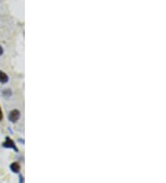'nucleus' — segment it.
<instances>
[{
	"label": "nucleus",
	"mask_w": 166,
	"mask_h": 183,
	"mask_svg": "<svg viewBox=\"0 0 166 183\" xmlns=\"http://www.w3.org/2000/svg\"><path fill=\"white\" fill-rule=\"evenodd\" d=\"M20 112L17 109H14V110L10 111L9 114V119L13 123L16 122V121H18L20 119Z\"/></svg>",
	"instance_id": "f257e3e1"
},
{
	"label": "nucleus",
	"mask_w": 166,
	"mask_h": 183,
	"mask_svg": "<svg viewBox=\"0 0 166 183\" xmlns=\"http://www.w3.org/2000/svg\"><path fill=\"white\" fill-rule=\"evenodd\" d=\"M3 147H5V148H9V149H14L16 152H18V148H17V146H16V144H15V142L9 138V137H7L6 138V140H5V141L3 142Z\"/></svg>",
	"instance_id": "f03ea898"
},
{
	"label": "nucleus",
	"mask_w": 166,
	"mask_h": 183,
	"mask_svg": "<svg viewBox=\"0 0 166 183\" xmlns=\"http://www.w3.org/2000/svg\"><path fill=\"white\" fill-rule=\"evenodd\" d=\"M9 82V76L4 71L0 70V83H7Z\"/></svg>",
	"instance_id": "7ed1b4c3"
},
{
	"label": "nucleus",
	"mask_w": 166,
	"mask_h": 183,
	"mask_svg": "<svg viewBox=\"0 0 166 183\" xmlns=\"http://www.w3.org/2000/svg\"><path fill=\"white\" fill-rule=\"evenodd\" d=\"M10 169L11 171H13L14 173H19L20 170V166L17 162H14L10 165Z\"/></svg>",
	"instance_id": "20e7f679"
},
{
	"label": "nucleus",
	"mask_w": 166,
	"mask_h": 183,
	"mask_svg": "<svg viewBox=\"0 0 166 183\" xmlns=\"http://www.w3.org/2000/svg\"><path fill=\"white\" fill-rule=\"evenodd\" d=\"M2 118H3V112H2L1 107H0V121L2 120Z\"/></svg>",
	"instance_id": "39448f33"
},
{
	"label": "nucleus",
	"mask_w": 166,
	"mask_h": 183,
	"mask_svg": "<svg viewBox=\"0 0 166 183\" xmlns=\"http://www.w3.org/2000/svg\"><path fill=\"white\" fill-rule=\"evenodd\" d=\"M3 53H4V50H3V47L0 45V55H3Z\"/></svg>",
	"instance_id": "423d86ee"
},
{
	"label": "nucleus",
	"mask_w": 166,
	"mask_h": 183,
	"mask_svg": "<svg viewBox=\"0 0 166 183\" xmlns=\"http://www.w3.org/2000/svg\"><path fill=\"white\" fill-rule=\"evenodd\" d=\"M20 183H23V179H22V177H21V176L20 177Z\"/></svg>",
	"instance_id": "0eeeda50"
}]
</instances>
